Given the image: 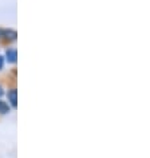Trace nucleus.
I'll use <instances>...</instances> for the list:
<instances>
[{
	"label": "nucleus",
	"instance_id": "4",
	"mask_svg": "<svg viewBox=\"0 0 150 158\" xmlns=\"http://www.w3.org/2000/svg\"><path fill=\"white\" fill-rule=\"evenodd\" d=\"M7 113H10L8 103H6L4 101H0V114H7Z\"/></svg>",
	"mask_w": 150,
	"mask_h": 158
},
{
	"label": "nucleus",
	"instance_id": "1",
	"mask_svg": "<svg viewBox=\"0 0 150 158\" xmlns=\"http://www.w3.org/2000/svg\"><path fill=\"white\" fill-rule=\"evenodd\" d=\"M8 101L11 102L12 107H16L18 106V91L15 89H12L11 91H8Z\"/></svg>",
	"mask_w": 150,
	"mask_h": 158
},
{
	"label": "nucleus",
	"instance_id": "2",
	"mask_svg": "<svg viewBox=\"0 0 150 158\" xmlns=\"http://www.w3.org/2000/svg\"><path fill=\"white\" fill-rule=\"evenodd\" d=\"M6 58H7V60H8L10 63H15V62H16V59H18L16 51H15V50H7Z\"/></svg>",
	"mask_w": 150,
	"mask_h": 158
},
{
	"label": "nucleus",
	"instance_id": "6",
	"mask_svg": "<svg viewBox=\"0 0 150 158\" xmlns=\"http://www.w3.org/2000/svg\"><path fill=\"white\" fill-rule=\"evenodd\" d=\"M3 95V90H2V87H0V97Z\"/></svg>",
	"mask_w": 150,
	"mask_h": 158
},
{
	"label": "nucleus",
	"instance_id": "7",
	"mask_svg": "<svg viewBox=\"0 0 150 158\" xmlns=\"http://www.w3.org/2000/svg\"><path fill=\"white\" fill-rule=\"evenodd\" d=\"M2 34H3V30H0V36H2Z\"/></svg>",
	"mask_w": 150,
	"mask_h": 158
},
{
	"label": "nucleus",
	"instance_id": "3",
	"mask_svg": "<svg viewBox=\"0 0 150 158\" xmlns=\"http://www.w3.org/2000/svg\"><path fill=\"white\" fill-rule=\"evenodd\" d=\"M2 36H6L7 39H12V40H15L16 39V32L12 30H3V34H2Z\"/></svg>",
	"mask_w": 150,
	"mask_h": 158
},
{
	"label": "nucleus",
	"instance_id": "5",
	"mask_svg": "<svg viewBox=\"0 0 150 158\" xmlns=\"http://www.w3.org/2000/svg\"><path fill=\"white\" fill-rule=\"evenodd\" d=\"M3 69V59H2V56H0V70Z\"/></svg>",
	"mask_w": 150,
	"mask_h": 158
}]
</instances>
